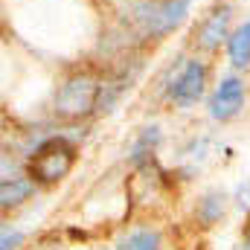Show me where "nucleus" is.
Returning <instances> with one entry per match:
<instances>
[{
  "instance_id": "obj_1",
  "label": "nucleus",
  "mask_w": 250,
  "mask_h": 250,
  "mask_svg": "<svg viewBox=\"0 0 250 250\" xmlns=\"http://www.w3.org/2000/svg\"><path fill=\"white\" fill-rule=\"evenodd\" d=\"M189 6L192 0H134L128 21L146 38H163L187 21Z\"/></svg>"
},
{
  "instance_id": "obj_2",
  "label": "nucleus",
  "mask_w": 250,
  "mask_h": 250,
  "mask_svg": "<svg viewBox=\"0 0 250 250\" xmlns=\"http://www.w3.org/2000/svg\"><path fill=\"white\" fill-rule=\"evenodd\" d=\"M99 99H102V84L90 70H84V73H73L70 79H64L53 108L64 120H82L99 105Z\"/></svg>"
},
{
  "instance_id": "obj_3",
  "label": "nucleus",
  "mask_w": 250,
  "mask_h": 250,
  "mask_svg": "<svg viewBox=\"0 0 250 250\" xmlns=\"http://www.w3.org/2000/svg\"><path fill=\"white\" fill-rule=\"evenodd\" d=\"M73 163H76V148L64 137H53L35 148L26 169H29V178L35 184H59L62 178L70 175Z\"/></svg>"
},
{
  "instance_id": "obj_4",
  "label": "nucleus",
  "mask_w": 250,
  "mask_h": 250,
  "mask_svg": "<svg viewBox=\"0 0 250 250\" xmlns=\"http://www.w3.org/2000/svg\"><path fill=\"white\" fill-rule=\"evenodd\" d=\"M242 105H245V84H242V79L224 76L221 84L215 87L212 99H209V114L224 123V120H233L242 111Z\"/></svg>"
},
{
  "instance_id": "obj_5",
  "label": "nucleus",
  "mask_w": 250,
  "mask_h": 250,
  "mask_svg": "<svg viewBox=\"0 0 250 250\" xmlns=\"http://www.w3.org/2000/svg\"><path fill=\"white\" fill-rule=\"evenodd\" d=\"M204 84H207V67L198 62V59L195 62H187L184 70H181V76L172 84V102L181 105V108L195 105L201 99V93H204Z\"/></svg>"
},
{
  "instance_id": "obj_6",
  "label": "nucleus",
  "mask_w": 250,
  "mask_h": 250,
  "mask_svg": "<svg viewBox=\"0 0 250 250\" xmlns=\"http://www.w3.org/2000/svg\"><path fill=\"white\" fill-rule=\"evenodd\" d=\"M227 23H230V6H215L195 29V44L201 50H215L221 44V38L227 35Z\"/></svg>"
},
{
  "instance_id": "obj_7",
  "label": "nucleus",
  "mask_w": 250,
  "mask_h": 250,
  "mask_svg": "<svg viewBox=\"0 0 250 250\" xmlns=\"http://www.w3.org/2000/svg\"><path fill=\"white\" fill-rule=\"evenodd\" d=\"M32 189H35V181L32 178H15V175L12 178H3V184H0V204H3V209L23 204L32 195Z\"/></svg>"
},
{
  "instance_id": "obj_8",
  "label": "nucleus",
  "mask_w": 250,
  "mask_h": 250,
  "mask_svg": "<svg viewBox=\"0 0 250 250\" xmlns=\"http://www.w3.org/2000/svg\"><path fill=\"white\" fill-rule=\"evenodd\" d=\"M227 56H230L233 67H248L250 64V21H245L227 38Z\"/></svg>"
},
{
  "instance_id": "obj_9",
  "label": "nucleus",
  "mask_w": 250,
  "mask_h": 250,
  "mask_svg": "<svg viewBox=\"0 0 250 250\" xmlns=\"http://www.w3.org/2000/svg\"><path fill=\"white\" fill-rule=\"evenodd\" d=\"M221 215H224V195H221V192H209V195L198 204V221H201L204 227H209V224H215Z\"/></svg>"
},
{
  "instance_id": "obj_10",
  "label": "nucleus",
  "mask_w": 250,
  "mask_h": 250,
  "mask_svg": "<svg viewBox=\"0 0 250 250\" xmlns=\"http://www.w3.org/2000/svg\"><path fill=\"white\" fill-rule=\"evenodd\" d=\"M120 250H160V236L154 230H137L120 242Z\"/></svg>"
},
{
  "instance_id": "obj_11",
  "label": "nucleus",
  "mask_w": 250,
  "mask_h": 250,
  "mask_svg": "<svg viewBox=\"0 0 250 250\" xmlns=\"http://www.w3.org/2000/svg\"><path fill=\"white\" fill-rule=\"evenodd\" d=\"M157 140H160V131H157V128H146V131H143V137L137 140L134 151H131V154H134V160H143V157L157 146Z\"/></svg>"
},
{
  "instance_id": "obj_12",
  "label": "nucleus",
  "mask_w": 250,
  "mask_h": 250,
  "mask_svg": "<svg viewBox=\"0 0 250 250\" xmlns=\"http://www.w3.org/2000/svg\"><path fill=\"white\" fill-rule=\"evenodd\" d=\"M21 233L18 230H9V227H3V250H15L18 245H21Z\"/></svg>"
},
{
  "instance_id": "obj_13",
  "label": "nucleus",
  "mask_w": 250,
  "mask_h": 250,
  "mask_svg": "<svg viewBox=\"0 0 250 250\" xmlns=\"http://www.w3.org/2000/svg\"><path fill=\"white\" fill-rule=\"evenodd\" d=\"M236 201H239V207H242V209H250V181H245V184L239 187Z\"/></svg>"
},
{
  "instance_id": "obj_14",
  "label": "nucleus",
  "mask_w": 250,
  "mask_h": 250,
  "mask_svg": "<svg viewBox=\"0 0 250 250\" xmlns=\"http://www.w3.org/2000/svg\"><path fill=\"white\" fill-rule=\"evenodd\" d=\"M245 250H250V233H248V245H245Z\"/></svg>"
}]
</instances>
